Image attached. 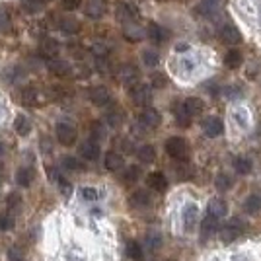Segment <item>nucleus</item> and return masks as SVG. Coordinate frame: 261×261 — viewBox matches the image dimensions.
Here are the masks:
<instances>
[{
	"label": "nucleus",
	"instance_id": "nucleus-48",
	"mask_svg": "<svg viewBox=\"0 0 261 261\" xmlns=\"http://www.w3.org/2000/svg\"><path fill=\"white\" fill-rule=\"evenodd\" d=\"M24 6L28 12H39L43 8V0H26Z\"/></svg>",
	"mask_w": 261,
	"mask_h": 261
},
{
	"label": "nucleus",
	"instance_id": "nucleus-13",
	"mask_svg": "<svg viewBox=\"0 0 261 261\" xmlns=\"http://www.w3.org/2000/svg\"><path fill=\"white\" fill-rule=\"evenodd\" d=\"M80 154H82L84 160H90V162L98 160V158H99V143H94V141H86V143H82V147H80Z\"/></svg>",
	"mask_w": 261,
	"mask_h": 261
},
{
	"label": "nucleus",
	"instance_id": "nucleus-41",
	"mask_svg": "<svg viewBox=\"0 0 261 261\" xmlns=\"http://www.w3.org/2000/svg\"><path fill=\"white\" fill-rule=\"evenodd\" d=\"M63 168L65 170H70V172H78V170H82V164L74 156H65L63 158Z\"/></svg>",
	"mask_w": 261,
	"mask_h": 261
},
{
	"label": "nucleus",
	"instance_id": "nucleus-45",
	"mask_svg": "<svg viewBox=\"0 0 261 261\" xmlns=\"http://www.w3.org/2000/svg\"><path fill=\"white\" fill-rule=\"evenodd\" d=\"M6 205H8L10 211H18V209L22 207V197H20L18 193H10L8 199H6Z\"/></svg>",
	"mask_w": 261,
	"mask_h": 261
},
{
	"label": "nucleus",
	"instance_id": "nucleus-58",
	"mask_svg": "<svg viewBox=\"0 0 261 261\" xmlns=\"http://www.w3.org/2000/svg\"><path fill=\"white\" fill-rule=\"evenodd\" d=\"M90 212H92V214H94V216H101V211H99V209H92V211H90Z\"/></svg>",
	"mask_w": 261,
	"mask_h": 261
},
{
	"label": "nucleus",
	"instance_id": "nucleus-43",
	"mask_svg": "<svg viewBox=\"0 0 261 261\" xmlns=\"http://www.w3.org/2000/svg\"><path fill=\"white\" fill-rule=\"evenodd\" d=\"M92 53H94L98 59H105V57L109 55V45H105V43H96V45L92 47Z\"/></svg>",
	"mask_w": 261,
	"mask_h": 261
},
{
	"label": "nucleus",
	"instance_id": "nucleus-17",
	"mask_svg": "<svg viewBox=\"0 0 261 261\" xmlns=\"http://www.w3.org/2000/svg\"><path fill=\"white\" fill-rule=\"evenodd\" d=\"M216 228H218V218L212 216V214H207L203 218V222H201V234H203V238L207 240L209 236H212L216 232Z\"/></svg>",
	"mask_w": 261,
	"mask_h": 261
},
{
	"label": "nucleus",
	"instance_id": "nucleus-31",
	"mask_svg": "<svg viewBox=\"0 0 261 261\" xmlns=\"http://www.w3.org/2000/svg\"><path fill=\"white\" fill-rule=\"evenodd\" d=\"M125 251H127V255H129L130 259H137V261H139V259H143V245H141L139 242H135V240L127 244Z\"/></svg>",
	"mask_w": 261,
	"mask_h": 261
},
{
	"label": "nucleus",
	"instance_id": "nucleus-12",
	"mask_svg": "<svg viewBox=\"0 0 261 261\" xmlns=\"http://www.w3.org/2000/svg\"><path fill=\"white\" fill-rule=\"evenodd\" d=\"M129 203L133 205L135 209H147V207H150V205H152V199H150V193H148V191L139 189V191H135L133 195H130Z\"/></svg>",
	"mask_w": 261,
	"mask_h": 261
},
{
	"label": "nucleus",
	"instance_id": "nucleus-35",
	"mask_svg": "<svg viewBox=\"0 0 261 261\" xmlns=\"http://www.w3.org/2000/svg\"><path fill=\"white\" fill-rule=\"evenodd\" d=\"M234 170L238 172V174H249L251 172V162L247 160V158H244V156H240V158H236L234 160Z\"/></svg>",
	"mask_w": 261,
	"mask_h": 261
},
{
	"label": "nucleus",
	"instance_id": "nucleus-27",
	"mask_svg": "<svg viewBox=\"0 0 261 261\" xmlns=\"http://www.w3.org/2000/svg\"><path fill=\"white\" fill-rule=\"evenodd\" d=\"M226 212H228V207H226V203H224L222 199H212V201L209 203V214L220 218V216H224Z\"/></svg>",
	"mask_w": 261,
	"mask_h": 261
},
{
	"label": "nucleus",
	"instance_id": "nucleus-7",
	"mask_svg": "<svg viewBox=\"0 0 261 261\" xmlns=\"http://www.w3.org/2000/svg\"><path fill=\"white\" fill-rule=\"evenodd\" d=\"M220 39H222V43H226V45H238V43L242 41V35H240L238 28H236L234 24H224V26L220 28Z\"/></svg>",
	"mask_w": 261,
	"mask_h": 261
},
{
	"label": "nucleus",
	"instance_id": "nucleus-22",
	"mask_svg": "<svg viewBox=\"0 0 261 261\" xmlns=\"http://www.w3.org/2000/svg\"><path fill=\"white\" fill-rule=\"evenodd\" d=\"M147 33H148V37H150L154 43H162V41L168 39V32H166L162 26H158V24H150L148 30H147Z\"/></svg>",
	"mask_w": 261,
	"mask_h": 261
},
{
	"label": "nucleus",
	"instance_id": "nucleus-28",
	"mask_svg": "<svg viewBox=\"0 0 261 261\" xmlns=\"http://www.w3.org/2000/svg\"><path fill=\"white\" fill-rule=\"evenodd\" d=\"M125 37H127L129 41H139V39L145 37V32H143V28H139V26L133 22V24H127V26H125Z\"/></svg>",
	"mask_w": 261,
	"mask_h": 261
},
{
	"label": "nucleus",
	"instance_id": "nucleus-36",
	"mask_svg": "<svg viewBox=\"0 0 261 261\" xmlns=\"http://www.w3.org/2000/svg\"><path fill=\"white\" fill-rule=\"evenodd\" d=\"M143 63H145L147 66L154 68V66L160 63V57H158V53H156V51H152V49H147V51L143 53Z\"/></svg>",
	"mask_w": 261,
	"mask_h": 261
},
{
	"label": "nucleus",
	"instance_id": "nucleus-8",
	"mask_svg": "<svg viewBox=\"0 0 261 261\" xmlns=\"http://www.w3.org/2000/svg\"><path fill=\"white\" fill-rule=\"evenodd\" d=\"M117 76H119V80H121L123 84H130V88H133L135 84H139V70H137V66H133V65L121 66L119 72H117Z\"/></svg>",
	"mask_w": 261,
	"mask_h": 261
},
{
	"label": "nucleus",
	"instance_id": "nucleus-49",
	"mask_svg": "<svg viewBox=\"0 0 261 261\" xmlns=\"http://www.w3.org/2000/svg\"><path fill=\"white\" fill-rule=\"evenodd\" d=\"M176 174H178L179 179H189V178H191V170L187 168V164H179V166L176 168Z\"/></svg>",
	"mask_w": 261,
	"mask_h": 261
},
{
	"label": "nucleus",
	"instance_id": "nucleus-14",
	"mask_svg": "<svg viewBox=\"0 0 261 261\" xmlns=\"http://www.w3.org/2000/svg\"><path fill=\"white\" fill-rule=\"evenodd\" d=\"M147 183H148V187L154 189V191H164V189L168 187V179H166V176H164L162 172H152V174H148Z\"/></svg>",
	"mask_w": 261,
	"mask_h": 261
},
{
	"label": "nucleus",
	"instance_id": "nucleus-53",
	"mask_svg": "<svg viewBox=\"0 0 261 261\" xmlns=\"http://www.w3.org/2000/svg\"><path fill=\"white\" fill-rule=\"evenodd\" d=\"M57 183H59V189H61V193H63V195H66V197H68V195L72 193V185H70L65 178H61Z\"/></svg>",
	"mask_w": 261,
	"mask_h": 261
},
{
	"label": "nucleus",
	"instance_id": "nucleus-15",
	"mask_svg": "<svg viewBox=\"0 0 261 261\" xmlns=\"http://www.w3.org/2000/svg\"><path fill=\"white\" fill-rule=\"evenodd\" d=\"M84 12H86V16H90V18H94V20L101 18L103 12H105L103 0H88V4H86V8H84Z\"/></svg>",
	"mask_w": 261,
	"mask_h": 261
},
{
	"label": "nucleus",
	"instance_id": "nucleus-33",
	"mask_svg": "<svg viewBox=\"0 0 261 261\" xmlns=\"http://www.w3.org/2000/svg\"><path fill=\"white\" fill-rule=\"evenodd\" d=\"M105 119H107V123H109L111 127H119L121 121H123V111H121L119 107H111V109L107 111Z\"/></svg>",
	"mask_w": 261,
	"mask_h": 261
},
{
	"label": "nucleus",
	"instance_id": "nucleus-42",
	"mask_svg": "<svg viewBox=\"0 0 261 261\" xmlns=\"http://www.w3.org/2000/svg\"><path fill=\"white\" fill-rule=\"evenodd\" d=\"M14 228V216L10 212H4V214H0V230L2 232H8Z\"/></svg>",
	"mask_w": 261,
	"mask_h": 261
},
{
	"label": "nucleus",
	"instance_id": "nucleus-57",
	"mask_svg": "<svg viewBox=\"0 0 261 261\" xmlns=\"http://www.w3.org/2000/svg\"><path fill=\"white\" fill-rule=\"evenodd\" d=\"M189 49V45H185V43H179L178 47H176V51H187Z\"/></svg>",
	"mask_w": 261,
	"mask_h": 261
},
{
	"label": "nucleus",
	"instance_id": "nucleus-29",
	"mask_svg": "<svg viewBox=\"0 0 261 261\" xmlns=\"http://www.w3.org/2000/svg\"><path fill=\"white\" fill-rule=\"evenodd\" d=\"M224 65H226L228 68H238V66L242 65V53L236 51V49L228 51V53L224 55Z\"/></svg>",
	"mask_w": 261,
	"mask_h": 261
},
{
	"label": "nucleus",
	"instance_id": "nucleus-46",
	"mask_svg": "<svg viewBox=\"0 0 261 261\" xmlns=\"http://www.w3.org/2000/svg\"><path fill=\"white\" fill-rule=\"evenodd\" d=\"M8 261H24V249L20 245H12L8 249Z\"/></svg>",
	"mask_w": 261,
	"mask_h": 261
},
{
	"label": "nucleus",
	"instance_id": "nucleus-40",
	"mask_svg": "<svg viewBox=\"0 0 261 261\" xmlns=\"http://www.w3.org/2000/svg\"><path fill=\"white\" fill-rule=\"evenodd\" d=\"M80 197H82V201H98L99 199V191L96 187H82L80 189Z\"/></svg>",
	"mask_w": 261,
	"mask_h": 261
},
{
	"label": "nucleus",
	"instance_id": "nucleus-50",
	"mask_svg": "<svg viewBox=\"0 0 261 261\" xmlns=\"http://www.w3.org/2000/svg\"><path fill=\"white\" fill-rule=\"evenodd\" d=\"M214 4H216V0H203L201 6H199V12L201 14H211L212 8H214Z\"/></svg>",
	"mask_w": 261,
	"mask_h": 261
},
{
	"label": "nucleus",
	"instance_id": "nucleus-38",
	"mask_svg": "<svg viewBox=\"0 0 261 261\" xmlns=\"http://www.w3.org/2000/svg\"><path fill=\"white\" fill-rule=\"evenodd\" d=\"M139 176H141V168H139V166H130V168L123 174V181H127V183H135V181L139 179Z\"/></svg>",
	"mask_w": 261,
	"mask_h": 261
},
{
	"label": "nucleus",
	"instance_id": "nucleus-44",
	"mask_svg": "<svg viewBox=\"0 0 261 261\" xmlns=\"http://www.w3.org/2000/svg\"><path fill=\"white\" fill-rule=\"evenodd\" d=\"M150 84H152L154 88H164V86L168 84V78H166V74H162V72H154V74L150 76Z\"/></svg>",
	"mask_w": 261,
	"mask_h": 261
},
{
	"label": "nucleus",
	"instance_id": "nucleus-32",
	"mask_svg": "<svg viewBox=\"0 0 261 261\" xmlns=\"http://www.w3.org/2000/svg\"><path fill=\"white\" fill-rule=\"evenodd\" d=\"M90 135H92V141L94 143H99L105 139V127L99 123V121H94L92 127H90Z\"/></svg>",
	"mask_w": 261,
	"mask_h": 261
},
{
	"label": "nucleus",
	"instance_id": "nucleus-3",
	"mask_svg": "<svg viewBox=\"0 0 261 261\" xmlns=\"http://www.w3.org/2000/svg\"><path fill=\"white\" fill-rule=\"evenodd\" d=\"M55 135H57V139H59V143L63 147H72L76 143V137H78L76 129L72 125H68V123H59L55 127Z\"/></svg>",
	"mask_w": 261,
	"mask_h": 261
},
{
	"label": "nucleus",
	"instance_id": "nucleus-39",
	"mask_svg": "<svg viewBox=\"0 0 261 261\" xmlns=\"http://www.w3.org/2000/svg\"><path fill=\"white\" fill-rule=\"evenodd\" d=\"M214 185H216L218 191H228L230 185H232V179H230V176H226V174H218Z\"/></svg>",
	"mask_w": 261,
	"mask_h": 261
},
{
	"label": "nucleus",
	"instance_id": "nucleus-59",
	"mask_svg": "<svg viewBox=\"0 0 261 261\" xmlns=\"http://www.w3.org/2000/svg\"><path fill=\"white\" fill-rule=\"evenodd\" d=\"M4 152H6V147H4V145H2V143H0V156H2V154H4Z\"/></svg>",
	"mask_w": 261,
	"mask_h": 261
},
{
	"label": "nucleus",
	"instance_id": "nucleus-25",
	"mask_svg": "<svg viewBox=\"0 0 261 261\" xmlns=\"http://www.w3.org/2000/svg\"><path fill=\"white\" fill-rule=\"evenodd\" d=\"M33 170L32 168H20L18 172H16V181H18V185H22V187H30L32 185V181H33Z\"/></svg>",
	"mask_w": 261,
	"mask_h": 261
},
{
	"label": "nucleus",
	"instance_id": "nucleus-24",
	"mask_svg": "<svg viewBox=\"0 0 261 261\" xmlns=\"http://www.w3.org/2000/svg\"><path fill=\"white\" fill-rule=\"evenodd\" d=\"M183 105H185V109H187V113L193 117V115H201L203 113V109H205V103L199 99V98H187L185 101H183Z\"/></svg>",
	"mask_w": 261,
	"mask_h": 261
},
{
	"label": "nucleus",
	"instance_id": "nucleus-16",
	"mask_svg": "<svg viewBox=\"0 0 261 261\" xmlns=\"http://www.w3.org/2000/svg\"><path fill=\"white\" fill-rule=\"evenodd\" d=\"M103 164H105V168L109 170V172H117V170H121L123 166H125V160H123V156L119 154V152H107L105 154V160H103Z\"/></svg>",
	"mask_w": 261,
	"mask_h": 261
},
{
	"label": "nucleus",
	"instance_id": "nucleus-19",
	"mask_svg": "<svg viewBox=\"0 0 261 261\" xmlns=\"http://www.w3.org/2000/svg\"><path fill=\"white\" fill-rule=\"evenodd\" d=\"M18 99H20V103H24V105H35V103H37V92H35L32 86H24V88L18 92Z\"/></svg>",
	"mask_w": 261,
	"mask_h": 261
},
{
	"label": "nucleus",
	"instance_id": "nucleus-4",
	"mask_svg": "<svg viewBox=\"0 0 261 261\" xmlns=\"http://www.w3.org/2000/svg\"><path fill=\"white\" fill-rule=\"evenodd\" d=\"M130 99H133L137 105H148L150 99H152V94H150V88L147 84H135L130 88Z\"/></svg>",
	"mask_w": 261,
	"mask_h": 261
},
{
	"label": "nucleus",
	"instance_id": "nucleus-5",
	"mask_svg": "<svg viewBox=\"0 0 261 261\" xmlns=\"http://www.w3.org/2000/svg\"><path fill=\"white\" fill-rule=\"evenodd\" d=\"M139 123H141V127H145V129H156V127L162 123V117H160V113H158L156 109L147 107V109H143V113L139 115Z\"/></svg>",
	"mask_w": 261,
	"mask_h": 261
},
{
	"label": "nucleus",
	"instance_id": "nucleus-2",
	"mask_svg": "<svg viewBox=\"0 0 261 261\" xmlns=\"http://www.w3.org/2000/svg\"><path fill=\"white\" fill-rule=\"evenodd\" d=\"M244 226H245V222H242V218H232L226 226H222V228H220V240H222L224 244L234 242V240L242 234Z\"/></svg>",
	"mask_w": 261,
	"mask_h": 261
},
{
	"label": "nucleus",
	"instance_id": "nucleus-52",
	"mask_svg": "<svg viewBox=\"0 0 261 261\" xmlns=\"http://www.w3.org/2000/svg\"><path fill=\"white\" fill-rule=\"evenodd\" d=\"M234 117H236V121H238L240 127H245L247 125V113H245V109H236L234 111Z\"/></svg>",
	"mask_w": 261,
	"mask_h": 261
},
{
	"label": "nucleus",
	"instance_id": "nucleus-51",
	"mask_svg": "<svg viewBox=\"0 0 261 261\" xmlns=\"http://www.w3.org/2000/svg\"><path fill=\"white\" fill-rule=\"evenodd\" d=\"M242 94V88L240 86H228V88H224V96L228 98V99H234V98H238Z\"/></svg>",
	"mask_w": 261,
	"mask_h": 261
},
{
	"label": "nucleus",
	"instance_id": "nucleus-23",
	"mask_svg": "<svg viewBox=\"0 0 261 261\" xmlns=\"http://www.w3.org/2000/svg\"><path fill=\"white\" fill-rule=\"evenodd\" d=\"M59 26H61V30H63L65 33H68V35H74V33L80 32V22H78L76 18H61Z\"/></svg>",
	"mask_w": 261,
	"mask_h": 261
},
{
	"label": "nucleus",
	"instance_id": "nucleus-20",
	"mask_svg": "<svg viewBox=\"0 0 261 261\" xmlns=\"http://www.w3.org/2000/svg\"><path fill=\"white\" fill-rule=\"evenodd\" d=\"M174 115H176V123H178L179 127H189L191 115L187 113V109H185L183 103H176V105H174Z\"/></svg>",
	"mask_w": 261,
	"mask_h": 261
},
{
	"label": "nucleus",
	"instance_id": "nucleus-37",
	"mask_svg": "<svg viewBox=\"0 0 261 261\" xmlns=\"http://www.w3.org/2000/svg\"><path fill=\"white\" fill-rule=\"evenodd\" d=\"M41 53L43 55H47V57H55L57 53H59V43L57 41H53V39H45L43 41V45H41Z\"/></svg>",
	"mask_w": 261,
	"mask_h": 261
},
{
	"label": "nucleus",
	"instance_id": "nucleus-10",
	"mask_svg": "<svg viewBox=\"0 0 261 261\" xmlns=\"http://www.w3.org/2000/svg\"><path fill=\"white\" fill-rule=\"evenodd\" d=\"M203 130H205V135L214 139L218 135H222V130H224V123L218 119V117H209L203 121Z\"/></svg>",
	"mask_w": 261,
	"mask_h": 261
},
{
	"label": "nucleus",
	"instance_id": "nucleus-9",
	"mask_svg": "<svg viewBox=\"0 0 261 261\" xmlns=\"http://www.w3.org/2000/svg\"><path fill=\"white\" fill-rule=\"evenodd\" d=\"M181 218H183V226H185V230H193V228L197 226V218H199V209H197V205L187 203V205L183 207Z\"/></svg>",
	"mask_w": 261,
	"mask_h": 261
},
{
	"label": "nucleus",
	"instance_id": "nucleus-47",
	"mask_svg": "<svg viewBox=\"0 0 261 261\" xmlns=\"http://www.w3.org/2000/svg\"><path fill=\"white\" fill-rule=\"evenodd\" d=\"M10 30V14L6 10H0V33Z\"/></svg>",
	"mask_w": 261,
	"mask_h": 261
},
{
	"label": "nucleus",
	"instance_id": "nucleus-30",
	"mask_svg": "<svg viewBox=\"0 0 261 261\" xmlns=\"http://www.w3.org/2000/svg\"><path fill=\"white\" fill-rule=\"evenodd\" d=\"M244 209H245V212H249V214L259 212V211H261V197H259V195H249V197L245 199V203H244Z\"/></svg>",
	"mask_w": 261,
	"mask_h": 261
},
{
	"label": "nucleus",
	"instance_id": "nucleus-54",
	"mask_svg": "<svg viewBox=\"0 0 261 261\" xmlns=\"http://www.w3.org/2000/svg\"><path fill=\"white\" fill-rule=\"evenodd\" d=\"M63 4H65L66 10H76L82 4V0H63Z\"/></svg>",
	"mask_w": 261,
	"mask_h": 261
},
{
	"label": "nucleus",
	"instance_id": "nucleus-34",
	"mask_svg": "<svg viewBox=\"0 0 261 261\" xmlns=\"http://www.w3.org/2000/svg\"><path fill=\"white\" fill-rule=\"evenodd\" d=\"M147 247L152 251H158L162 247V236L158 232H148L147 234Z\"/></svg>",
	"mask_w": 261,
	"mask_h": 261
},
{
	"label": "nucleus",
	"instance_id": "nucleus-11",
	"mask_svg": "<svg viewBox=\"0 0 261 261\" xmlns=\"http://www.w3.org/2000/svg\"><path fill=\"white\" fill-rule=\"evenodd\" d=\"M47 66H49L51 74H55V76H59V78H66V76L72 74V66H70L66 61H61V59H53V61H49Z\"/></svg>",
	"mask_w": 261,
	"mask_h": 261
},
{
	"label": "nucleus",
	"instance_id": "nucleus-60",
	"mask_svg": "<svg viewBox=\"0 0 261 261\" xmlns=\"http://www.w3.org/2000/svg\"><path fill=\"white\" fill-rule=\"evenodd\" d=\"M166 261H176V259H166Z\"/></svg>",
	"mask_w": 261,
	"mask_h": 261
},
{
	"label": "nucleus",
	"instance_id": "nucleus-26",
	"mask_svg": "<svg viewBox=\"0 0 261 261\" xmlns=\"http://www.w3.org/2000/svg\"><path fill=\"white\" fill-rule=\"evenodd\" d=\"M137 156H139V160H141L143 164H150V162H154V158H156V150H154V147H150V145H143V147L137 150Z\"/></svg>",
	"mask_w": 261,
	"mask_h": 261
},
{
	"label": "nucleus",
	"instance_id": "nucleus-1",
	"mask_svg": "<svg viewBox=\"0 0 261 261\" xmlns=\"http://www.w3.org/2000/svg\"><path fill=\"white\" fill-rule=\"evenodd\" d=\"M166 152L174 158V160H187V156H189V147H187V143H185V139H181V137H172V139H168L166 141Z\"/></svg>",
	"mask_w": 261,
	"mask_h": 261
},
{
	"label": "nucleus",
	"instance_id": "nucleus-55",
	"mask_svg": "<svg viewBox=\"0 0 261 261\" xmlns=\"http://www.w3.org/2000/svg\"><path fill=\"white\" fill-rule=\"evenodd\" d=\"M179 66H183V70H185V72H191V70H193V66H195V63H193L191 59H181V61H179Z\"/></svg>",
	"mask_w": 261,
	"mask_h": 261
},
{
	"label": "nucleus",
	"instance_id": "nucleus-56",
	"mask_svg": "<svg viewBox=\"0 0 261 261\" xmlns=\"http://www.w3.org/2000/svg\"><path fill=\"white\" fill-rule=\"evenodd\" d=\"M96 66H98V70H101V72H107V61L105 59H98V63H96Z\"/></svg>",
	"mask_w": 261,
	"mask_h": 261
},
{
	"label": "nucleus",
	"instance_id": "nucleus-21",
	"mask_svg": "<svg viewBox=\"0 0 261 261\" xmlns=\"http://www.w3.org/2000/svg\"><path fill=\"white\" fill-rule=\"evenodd\" d=\"M117 16L119 20H123L125 24H133V20L137 18V8H133L130 4H121L117 8Z\"/></svg>",
	"mask_w": 261,
	"mask_h": 261
},
{
	"label": "nucleus",
	"instance_id": "nucleus-18",
	"mask_svg": "<svg viewBox=\"0 0 261 261\" xmlns=\"http://www.w3.org/2000/svg\"><path fill=\"white\" fill-rule=\"evenodd\" d=\"M14 130L20 137H28L32 133V121L26 115H18L16 121H14Z\"/></svg>",
	"mask_w": 261,
	"mask_h": 261
},
{
	"label": "nucleus",
	"instance_id": "nucleus-6",
	"mask_svg": "<svg viewBox=\"0 0 261 261\" xmlns=\"http://www.w3.org/2000/svg\"><path fill=\"white\" fill-rule=\"evenodd\" d=\"M90 99H92L94 105L105 107V105L111 103V94H109V90H107L105 86H94V88L90 90Z\"/></svg>",
	"mask_w": 261,
	"mask_h": 261
}]
</instances>
